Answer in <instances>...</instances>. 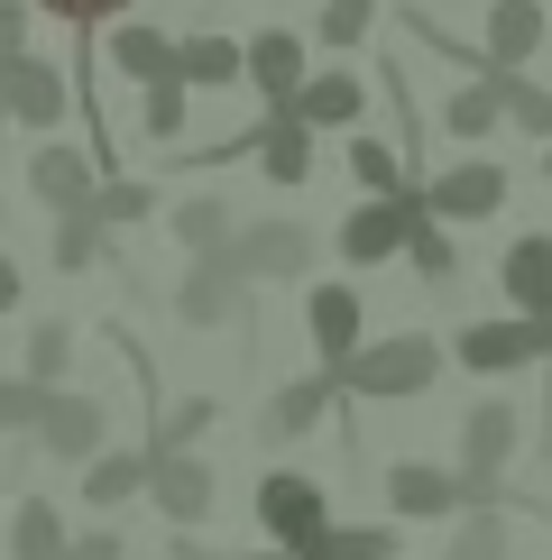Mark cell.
Instances as JSON below:
<instances>
[{
    "mask_svg": "<svg viewBox=\"0 0 552 560\" xmlns=\"http://www.w3.org/2000/svg\"><path fill=\"white\" fill-rule=\"evenodd\" d=\"M341 395H359V405H405V395H424L442 377V340L433 331H387V340H359L341 368H322Z\"/></svg>",
    "mask_w": 552,
    "mask_h": 560,
    "instance_id": "cell-1",
    "label": "cell"
},
{
    "mask_svg": "<svg viewBox=\"0 0 552 560\" xmlns=\"http://www.w3.org/2000/svg\"><path fill=\"white\" fill-rule=\"evenodd\" d=\"M516 451H525V413L506 395H479L460 413V487H470V505H497V478H506Z\"/></svg>",
    "mask_w": 552,
    "mask_h": 560,
    "instance_id": "cell-2",
    "label": "cell"
},
{
    "mask_svg": "<svg viewBox=\"0 0 552 560\" xmlns=\"http://www.w3.org/2000/svg\"><path fill=\"white\" fill-rule=\"evenodd\" d=\"M322 524H332V497H322L304 469H267V478H258V533H267L286 560H295V551H313V542H322Z\"/></svg>",
    "mask_w": 552,
    "mask_h": 560,
    "instance_id": "cell-3",
    "label": "cell"
},
{
    "mask_svg": "<svg viewBox=\"0 0 552 560\" xmlns=\"http://www.w3.org/2000/svg\"><path fill=\"white\" fill-rule=\"evenodd\" d=\"M65 110H74L65 65H46V56H0V120H19L28 138H56Z\"/></svg>",
    "mask_w": 552,
    "mask_h": 560,
    "instance_id": "cell-4",
    "label": "cell"
},
{
    "mask_svg": "<svg viewBox=\"0 0 552 560\" xmlns=\"http://www.w3.org/2000/svg\"><path fill=\"white\" fill-rule=\"evenodd\" d=\"M221 258L240 267V285H295L313 267V230L304 221H240Z\"/></svg>",
    "mask_w": 552,
    "mask_h": 560,
    "instance_id": "cell-5",
    "label": "cell"
},
{
    "mask_svg": "<svg viewBox=\"0 0 552 560\" xmlns=\"http://www.w3.org/2000/svg\"><path fill=\"white\" fill-rule=\"evenodd\" d=\"M28 441L46 459H65V469H83L92 451H111V413H102V395H74V386H46V405H37V423Z\"/></svg>",
    "mask_w": 552,
    "mask_h": 560,
    "instance_id": "cell-6",
    "label": "cell"
},
{
    "mask_svg": "<svg viewBox=\"0 0 552 560\" xmlns=\"http://www.w3.org/2000/svg\"><path fill=\"white\" fill-rule=\"evenodd\" d=\"M552 359V322H470V331H451V368H470V377H516V368Z\"/></svg>",
    "mask_w": 552,
    "mask_h": 560,
    "instance_id": "cell-7",
    "label": "cell"
},
{
    "mask_svg": "<svg viewBox=\"0 0 552 560\" xmlns=\"http://www.w3.org/2000/svg\"><path fill=\"white\" fill-rule=\"evenodd\" d=\"M506 184H516L506 166H488V156H460L451 175L414 184V202H424L442 230H460V221H497V212H506Z\"/></svg>",
    "mask_w": 552,
    "mask_h": 560,
    "instance_id": "cell-8",
    "label": "cell"
},
{
    "mask_svg": "<svg viewBox=\"0 0 552 560\" xmlns=\"http://www.w3.org/2000/svg\"><path fill=\"white\" fill-rule=\"evenodd\" d=\"M19 175H28V202H37L46 221L83 212V202H92V184H102V166H92V148H74V138H37V148H28V166H19Z\"/></svg>",
    "mask_w": 552,
    "mask_h": 560,
    "instance_id": "cell-9",
    "label": "cell"
},
{
    "mask_svg": "<svg viewBox=\"0 0 552 560\" xmlns=\"http://www.w3.org/2000/svg\"><path fill=\"white\" fill-rule=\"evenodd\" d=\"M212 497H221V478H212V459H203V451H148V505L175 533H194L203 515H212Z\"/></svg>",
    "mask_w": 552,
    "mask_h": 560,
    "instance_id": "cell-10",
    "label": "cell"
},
{
    "mask_svg": "<svg viewBox=\"0 0 552 560\" xmlns=\"http://www.w3.org/2000/svg\"><path fill=\"white\" fill-rule=\"evenodd\" d=\"M249 294H258V285H240V267H230V258H194V267H184V285H175V322H184V331L249 322Z\"/></svg>",
    "mask_w": 552,
    "mask_h": 560,
    "instance_id": "cell-11",
    "label": "cell"
},
{
    "mask_svg": "<svg viewBox=\"0 0 552 560\" xmlns=\"http://www.w3.org/2000/svg\"><path fill=\"white\" fill-rule=\"evenodd\" d=\"M387 505H396L405 524H451V515H470V487H460V469H442V459H396V469H387Z\"/></svg>",
    "mask_w": 552,
    "mask_h": 560,
    "instance_id": "cell-12",
    "label": "cell"
},
{
    "mask_svg": "<svg viewBox=\"0 0 552 560\" xmlns=\"http://www.w3.org/2000/svg\"><path fill=\"white\" fill-rule=\"evenodd\" d=\"M414 212H424V202L414 194H387V202H359L350 221H341V258L350 267H387L405 248V230H414Z\"/></svg>",
    "mask_w": 552,
    "mask_h": 560,
    "instance_id": "cell-13",
    "label": "cell"
},
{
    "mask_svg": "<svg viewBox=\"0 0 552 560\" xmlns=\"http://www.w3.org/2000/svg\"><path fill=\"white\" fill-rule=\"evenodd\" d=\"M304 331H313V359L341 368V359L368 340V303H359V285H313V294H304Z\"/></svg>",
    "mask_w": 552,
    "mask_h": 560,
    "instance_id": "cell-14",
    "label": "cell"
},
{
    "mask_svg": "<svg viewBox=\"0 0 552 560\" xmlns=\"http://www.w3.org/2000/svg\"><path fill=\"white\" fill-rule=\"evenodd\" d=\"M497 285H506V303H516V322H552V230H525V240H506Z\"/></svg>",
    "mask_w": 552,
    "mask_h": 560,
    "instance_id": "cell-15",
    "label": "cell"
},
{
    "mask_svg": "<svg viewBox=\"0 0 552 560\" xmlns=\"http://www.w3.org/2000/svg\"><path fill=\"white\" fill-rule=\"evenodd\" d=\"M276 110H295L304 129H359L368 83L350 74V65H322V74H304V83H295V102H276Z\"/></svg>",
    "mask_w": 552,
    "mask_h": 560,
    "instance_id": "cell-16",
    "label": "cell"
},
{
    "mask_svg": "<svg viewBox=\"0 0 552 560\" xmlns=\"http://www.w3.org/2000/svg\"><path fill=\"white\" fill-rule=\"evenodd\" d=\"M240 83L258 92L267 110L295 102V83H304V37H295V28H258V37L240 46Z\"/></svg>",
    "mask_w": 552,
    "mask_h": 560,
    "instance_id": "cell-17",
    "label": "cell"
},
{
    "mask_svg": "<svg viewBox=\"0 0 552 560\" xmlns=\"http://www.w3.org/2000/svg\"><path fill=\"white\" fill-rule=\"evenodd\" d=\"M249 156H258L267 184H313V129L295 120V110H258V129H249Z\"/></svg>",
    "mask_w": 552,
    "mask_h": 560,
    "instance_id": "cell-18",
    "label": "cell"
},
{
    "mask_svg": "<svg viewBox=\"0 0 552 560\" xmlns=\"http://www.w3.org/2000/svg\"><path fill=\"white\" fill-rule=\"evenodd\" d=\"M175 83L184 92H230L240 83V37L230 28H184L175 37Z\"/></svg>",
    "mask_w": 552,
    "mask_h": 560,
    "instance_id": "cell-19",
    "label": "cell"
},
{
    "mask_svg": "<svg viewBox=\"0 0 552 560\" xmlns=\"http://www.w3.org/2000/svg\"><path fill=\"white\" fill-rule=\"evenodd\" d=\"M102 56H111V74H129L138 92H148V83H175V37L148 28V19H120Z\"/></svg>",
    "mask_w": 552,
    "mask_h": 560,
    "instance_id": "cell-20",
    "label": "cell"
},
{
    "mask_svg": "<svg viewBox=\"0 0 552 560\" xmlns=\"http://www.w3.org/2000/svg\"><path fill=\"white\" fill-rule=\"evenodd\" d=\"M332 395H341V386L322 377V368H313V377H286V386L267 395V423H258V432H267V441H304V432H322Z\"/></svg>",
    "mask_w": 552,
    "mask_h": 560,
    "instance_id": "cell-21",
    "label": "cell"
},
{
    "mask_svg": "<svg viewBox=\"0 0 552 560\" xmlns=\"http://www.w3.org/2000/svg\"><path fill=\"white\" fill-rule=\"evenodd\" d=\"M488 92H497V120L506 129H525V138L552 148V83H534L525 65H488Z\"/></svg>",
    "mask_w": 552,
    "mask_h": 560,
    "instance_id": "cell-22",
    "label": "cell"
},
{
    "mask_svg": "<svg viewBox=\"0 0 552 560\" xmlns=\"http://www.w3.org/2000/svg\"><path fill=\"white\" fill-rule=\"evenodd\" d=\"M543 37H552L543 0H488V46H479V56H488V65H525Z\"/></svg>",
    "mask_w": 552,
    "mask_h": 560,
    "instance_id": "cell-23",
    "label": "cell"
},
{
    "mask_svg": "<svg viewBox=\"0 0 552 560\" xmlns=\"http://www.w3.org/2000/svg\"><path fill=\"white\" fill-rule=\"evenodd\" d=\"M129 497H148V451H92L83 459V505L120 515Z\"/></svg>",
    "mask_w": 552,
    "mask_h": 560,
    "instance_id": "cell-24",
    "label": "cell"
},
{
    "mask_svg": "<svg viewBox=\"0 0 552 560\" xmlns=\"http://www.w3.org/2000/svg\"><path fill=\"white\" fill-rule=\"evenodd\" d=\"M166 230H175V248H184V258H221L240 221H230V202H221V194H184L175 212H166Z\"/></svg>",
    "mask_w": 552,
    "mask_h": 560,
    "instance_id": "cell-25",
    "label": "cell"
},
{
    "mask_svg": "<svg viewBox=\"0 0 552 560\" xmlns=\"http://www.w3.org/2000/svg\"><path fill=\"white\" fill-rule=\"evenodd\" d=\"M83 212L102 221L111 240H120V230H138V221L157 212V184H148V175H102V184H92V202H83Z\"/></svg>",
    "mask_w": 552,
    "mask_h": 560,
    "instance_id": "cell-26",
    "label": "cell"
},
{
    "mask_svg": "<svg viewBox=\"0 0 552 560\" xmlns=\"http://www.w3.org/2000/svg\"><path fill=\"white\" fill-rule=\"evenodd\" d=\"M350 184L368 202H387V194H414V175H405V156L387 148V138H368V129H350Z\"/></svg>",
    "mask_w": 552,
    "mask_h": 560,
    "instance_id": "cell-27",
    "label": "cell"
},
{
    "mask_svg": "<svg viewBox=\"0 0 552 560\" xmlns=\"http://www.w3.org/2000/svg\"><path fill=\"white\" fill-rule=\"evenodd\" d=\"M10 560H65V515L46 497H19L10 505Z\"/></svg>",
    "mask_w": 552,
    "mask_h": 560,
    "instance_id": "cell-28",
    "label": "cell"
},
{
    "mask_svg": "<svg viewBox=\"0 0 552 560\" xmlns=\"http://www.w3.org/2000/svg\"><path fill=\"white\" fill-rule=\"evenodd\" d=\"M442 560H516V533H506L497 505H470V515H451V551Z\"/></svg>",
    "mask_w": 552,
    "mask_h": 560,
    "instance_id": "cell-29",
    "label": "cell"
},
{
    "mask_svg": "<svg viewBox=\"0 0 552 560\" xmlns=\"http://www.w3.org/2000/svg\"><path fill=\"white\" fill-rule=\"evenodd\" d=\"M65 368H74V322H28L19 377H28V386H65Z\"/></svg>",
    "mask_w": 552,
    "mask_h": 560,
    "instance_id": "cell-30",
    "label": "cell"
},
{
    "mask_svg": "<svg viewBox=\"0 0 552 560\" xmlns=\"http://www.w3.org/2000/svg\"><path fill=\"white\" fill-rule=\"evenodd\" d=\"M396 258H414V276H424V285H460V248H451V230L433 221V212H414V230H405Z\"/></svg>",
    "mask_w": 552,
    "mask_h": 560,
    "instance_id": "cell-31",
    "label": "cell"
},
{
    "mask_svg": "<svg viewBox=\"0 0 552 560\" xmlns=\"http://www.w3.org/2000/svg\"><path fill=\"white\" fill-rule=\"evenodd\" d=\"M46 258H56L65 276H83V267H102V258H111V230L92 221V212H65V221H56V240H46Z\"/></svg>",
    "mask_w": 552,
    "mask_h": 560,
    "instance_id": "cell-32",
    "label": "cell"
},
{
    "mask_svg": "<svg viewBox=\"0 0 552 560\" xmlns=\"http://www.w3.org/2000/svg\"><path fill=\"white\" fill-rule=\"evenodd\" d=\"M488 129H506L488 74H479V83H451V92H442V138H488Z\"/></svg>",
    "mask_w": 552,
    "mask_h": 560,
    "instance_id": "cell-33",
    "label": "cell"
},
{
    "mask_svg": "<svg viewBox=\"0 0 552 560\" xmlns=\"http://www.w3.org/2000/svg\"><path fill=\"white\" fill-rule=\"evenodd\" d=\"M184 120H194V92L184 83H148L138 92V138H157V148H175Z\"/></svg>",
    "mask_w": 552,
    "mask_h": 560,
    "instance_id": "cell-34",
    "label": "cell"
},
{
    "mask_svg": "<svg viewBox=\"0 0 552 560\" xmlns=\"http://www.w3.org/2000/svg\"><path fill=\"white\" fill-rule=\"evenodd\" d=\"M212 423H221V405H212V395H184V405H166V413H157L148 451H194V441L212 432Z\"/></svg>",
    "mask_w": 552,
    "mask_h": 560,
    "instance_id": "cell-35",
    "label": "cell"
},
{
    "mask_svg": "<svg viewBox=\"0 0 552 560\" xmlns=\"http://www.w3.org/2000/svg\"><path fill=\"white\" fill-rule=\"evenodd\" d=\"M322 560H396V524H322Z\"/></svg>",
    "mask_w": 552,
    "mask_h": 560,
    "instance_id": "cell-36",
    "label": "cell"
},
{
    "mask_svg": "<svg viewBox=\"0 0 552 560\" xmlns=\"http://www.w3.org/2000/svg\"><path fill=\"white\" fill-rule=\"evenodd\" d=\"M368 28H378V0H322V19H313V37L332 46V56L368 46Z\"/></svg>",
    "mask_w": 552,
    "mask_h": 560,
    "instance_id": "cell-37",
    "label": "cell"
},
{
    "mask_svg": "<svg viewBox=\"0 0 552 560\" xmlns=\"http://www.w3.org/2000/svg\"><path fill=\"white\" fill-rule=\"evenodd\" d=\"M28 10H46V19H56V28L92 37V28H111V19H129V0H28Z\"/></svg>",
    "mask_w": 552,
    "mask_h": 560,
    "instance_id": "cell-38",
    "label": "cell"
},
{
    "mask_svg": "<svg viewBox=\"0 0 552 560\" xmlns=\"http://www.w3.org/2000/svg\"><path fill=\"white\" fill-rule=\"evenodd\" d=\"M37 405H46V386L0 377V441H10V432H28V423H37Z\"/></svg>",
    "mask_w": 552,
    "mask_h": 560,
    "instance_id": "cell-39",
    "label": "cell"
},
{
    "mask_svg": "<svg viewBox=\"0 0 552 560\" xmlns=\"http://www.w3.org/2000/svg\"><path fill=\"white\" fill-rule=\"evenodd\" d=\"M65 560H129V542L111 524H92V533H65Z\"/></svg>",
    "mask_w": 552,
    "mask_h": 560,
    "instance_id": "cell-40",
    "label": "cell"
},
{
    "mask_svg": "<svg viewBox=\"0 0 552 560\" xmlns=\"http://www.w3.org/2000/svg\"><path fill=\"white\" fill-rule=\"evenodd\" d=\"M28 0H0V56H28Z\"/></svg>",
    "mask_w": 552,
    "mask_h": 560,
    "instance_id": "cell-41",
    "label": "cell"
},
{
    "mask_svg": "<svg viewBox=\"0 0 552 560\" xmlns=\"http://www.w3.org/2000/svg\"><path fill=\"white\" fill-rule=\"evenodd\" d=\"M19 294H28V276H19V258H0V313H19Z\"/></svg>",
    "mask_w": 552,
    "mask_h": 560,
    "instance_id": "cell-42",
    "label": "cell"
},
{
    "mask_svg": "<svg viewBox=\"0 0 552 560\" xmlns=\"http://www.w3.org/2000/svg\"><path fill=\"white\" fill-rule=\"evenodd\" d=\"M543 184H552V148H543Z\"/></svg>",
    "mask_w": 552,
    "mask_h": 560,
    "instance_id": "cell-43",
    "label": "cell"
},
{
    "mask_svg": "<svg viewBox=\"0 0 552 560\" xmlns=\"http://www.w3.org/2000/svg\"><path fill=\"white\" fill-rule=\"evenodd\" d=\"M295 560H322V551H295Z\"/></svg>",
    "mask_w": 552,
    "mask_h": 560,
    "instance_id": "cell-44",
    "label": "cell"
}]
</instances>
